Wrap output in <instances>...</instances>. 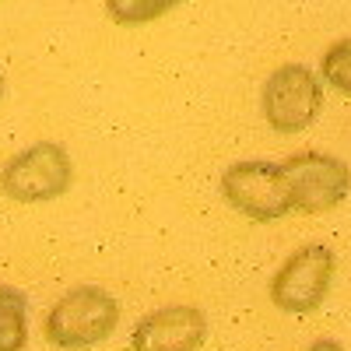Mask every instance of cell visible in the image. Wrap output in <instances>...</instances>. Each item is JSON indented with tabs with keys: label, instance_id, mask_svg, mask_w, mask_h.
<instances>
[{
	"label": "cell",
	"instance_id": "obj_9",
	"mask_svg": "<svg viewBox=\"0 0 351 351\" xmlns=\"http://www.w3.org/2000/svg\"><path fill=\"white\" fill-rule=\"evenodd\" d=\"M180 0H106V11L116 25H148L169 14Z\"/></svg>",
	"mask_w": 351,
	"mask_h": 351
},
{
	"label": "cell",
	"instance_id": "obj_8",
	"mask_svg": "<svg viewBox=\"0 0 351 351\" xmlns=\"http://www.w3.org/2000/svg\"><path fill=\"white\" fill-rule=\"evenodd\" d=\"M28 344V302L18 288L0 281V351H25Z\"/></svg>",
	"mask_w": 351,
	"mask_h": 351
},
{
	"label": "cell",
	"instance_id": "obj_2",
	"mask_svg": "<svg viewBox=\"0 0 351 351\" xmlns=\"http://www.w3.org/2000/svg\"><path fill=\"white\" fill-rule=\"evenodd\" d=\"M260 112L271 130L278 134H299L316 123V116L324 112V84L316 71L306 64H281L263 81L260 95Z\"/></svg>",
	"mask_w": 351,
	"mask_h": 351
},
{
	"label": "cell",
	"instance_id": "obj_1",
	"mask_svg": "<svg viewBox=\"0 0 351 351\" xmlns=\"http://www.w3.org/2000/svg\"><path fill=\"white\" fill-rule=\"evenodd\" d=\"M120 324V302L106 288L77 285L53 302L46 316V341L64 351H84L102 344Z\"/></svg>",
	"mask_w": 351,
	"mask_h": 351
},
{
	"label": "cell",
	"instance_id": "obj_3",
	"mask_svg": "<svg viewBox=\"0 0 351 351\" xmlns=\"http://www.w3.org/2000/svg\"><path fill=\"white\" fill-rule=\"evenodd\" d=\"M74 183L71 155L56 141H39L32 148L18 152L4 172H0V190L18 204H43L64 197Z\"/></svg>",
	"mask_w": 351,
	"mask_h": 351
},
{
	"label": "cell",
	"instance_id": "obj_7",
	"mask_svg": "<svg viewBox=\"0 0 351 351\" xmlns=\"http://www.w3.org/2000/svg\"><path fill=\"white\" fill-rule=\"evenodd\" d=\"M208 341V316L197 306H162L155 313H144L134 334V351H200Z\"/></svg>",
	"mask_w": 351,
	"mask_h": 351
},
{
	"label": "cell",
	"instance_id": "obj_4",
	"mask_svg": "<svg viewBox=\"0 0 351 351\" xmlns=\"http://www.w3.org/2000/svg\"><path fill=\"white\" fill-rule=\"evenodd\" d=\"M221 193L239 215L253 221H278L295 211L291 183L274 162H236L221 176Z\"/></svg>",
	"mask_w": 351,
	"mask_h": 351
},
{
	"label": "cell",
	"instance_id": "obj_11",
	"mask_svg": "<svg viewBox=\"0 0 351 351\" xmlns=\"http://www.w3.org/2000/svg\"><path fill=\"white\" fill-rule=\"evenodd\" d=\"M309 351H344L337 341H330V337H324V341H313L309 344Z\"/></svg>",
	"mask_w": 351,
	"mask_h": 351
},
{
	"label": "cell",
	"instance_id": "obj_6",
	"mask_svg": "<svg viewBox=\"0 0 351 351\" xmlns=\"http://www.w3.org/2000/svg\"><path fill=\"white\" fill-rule=\"evenodd\" d=\"M299 215H324L351 193V165L324 152H295L281 162Z\"/></svg>",
	"mask_w": 351,
	"mask_h": 351
},
{
	"label": "cell",
	"instance_id": "obj_10",
	"mask_svg": "<svg viewBox=\"0 0 351 351\" xmlns=\"http://www.w3.org/2000/svg\"><path fill=\"white\" fill-rule=\"evenodd\" d=\"M319 74L330 88H337L341 95L351 99V39H337L330 43V49L319 60Z\"/></svg>",
	"mask_w": 351,
	"mask_h": 351
},
{
	"label": "cell",
	"instance_id": "obj_12",
	"mask_svg": "<svg viewBox=\"0 0 351 351\" xmlns=\"http://www.w3.org/2000/svg\"><path fill=\"white\" fill-rule=\"evenodd\" d=\"M0 95H4V74H0Z\"/></svg>",
	"mask_w": 351,
	"mask_h": 351
},
{
	"label": "cell",
	"instance_id": "obj_5",
	"mask_svg": "<svg viewBox=\"0 0 351 351\" xmlns=\"http://www.w3.org/2000/svg\"><path fill=\"white\" fill-rule=\"evenodd\" d=\"M334 271H337V256L330 246L324 243L299 246L271 278V302L281 313H313L324 306Z\"/></svg>",
	"mask_w": 351,
	"mask_h": 351
}]
</instances>
